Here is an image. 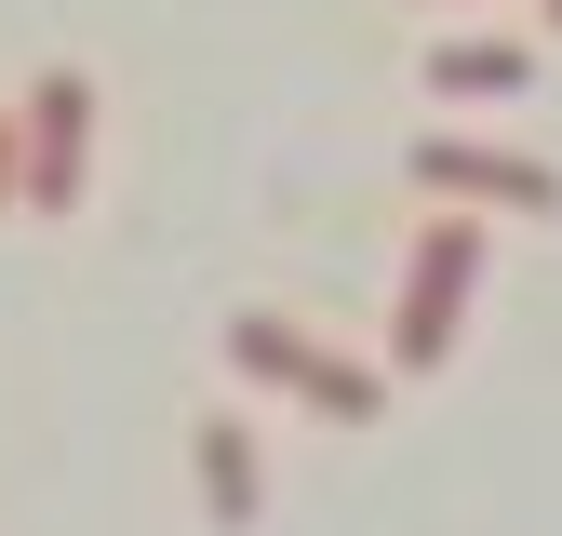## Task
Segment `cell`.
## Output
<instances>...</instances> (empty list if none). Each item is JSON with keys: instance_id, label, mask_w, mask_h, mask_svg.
<instances>
[{"instance_id": "6da1fadb", "label": "cell", "mask_w": 562, "mask_h": 536, "mask_svg": "<svg viewBox=\"0 0 562 536\" xmlns=\"http://www.w3.org/2000/svg\"><path fill=\"white\" fill-rule=\"evenodd\" d=\"M469 282H482V228H469V215H429V228H415V268H402V309H389V362H402V376H442V362H456Z\"/></svg>"}, {"instance_id": "7a4b0ae2", "label": "cell", "mask_w": 562, "mask_h": 536, "mask_svg": "<svg viewBox=\"0 0 562 536\" xmlns=\"http://www.w3.org/2000/svg\"><path fill=\"white\" fill-rule=\"evenodd\" d=\"M228 362H241L255 389H295V402H322L335 429H362V416H375V362H335L322 335H295L281 309H241V322H228Z\"/></svg>"}, {"instance_id": "3957f363", "label": "cell", "mask_w": 562, "mask_h": 536, "mask_svg": "<svg viewBox=\"0 0 562 536\" xmlns=\"http://www.w3.org/2000/svg\"><path fill=\"white\" fill-rule=\"evenodd\" d=\"M14 148H27V215H67L81 175H94V81H81V67H41V81H27Z\"/></svg>"}, {"instance_id": "277c9868", "label": "cell", "mask_w": 562, "mask_h": 536, "mask_svg": "<svg viewBox=\"0 0 562 536\" xmlns=\"http://www.w3.org/2000/svg\"><path fill=\"white\" fill-rule=\"evenodd\" d=\"M415 188L429 201H509V215H562V175L536 148H482V134H415Z\"/></svg>"}, {"instance_id": "5b68a950", "label": "cell", "mask_w": 562, "mask_h": 536, "mask_svg": "<svg viewBox=\"0 0 562 536\" xmlns=\"http://www.w3.org/2000/svg\"><path fill=\"white\" fill-rule=\"evenodd\" d=\"M201 510H215L228 536L268 510V469H255V429L241 416H201Z\"/></svg>"}, {"instance_id": "8992f818", "label": "cell", "mask_w": 562, "mask_h": 536, "mask_svg": "<svg viewBox=\"0 0 562 536\" xmlns=\"http://www.w3.org/2000/svg\"><path fill=\"white\" fill-rule=\"evenodd\" d=\"M522 81H536L522 41H442L429 54V94H522Z\"/></svg>"}, {"instance_id": "52a82bcc", "label": "cell", "mask_w": 562, "mask_h": 536, "mask_svg": "<svg viewBox=\"0 0 562 536\" xmlns=\"http://www.w3.org/2000/svg\"><path fill=\"white\" fill-rule=\"evenodd\" d=\"M27 201V148H14V121H0V215Z\"/></svg>"}, {"instance_id": "ba28073f", "label": "cell", "mask_w": 562, "mask_h": 536, "mask_svg": "<svg viewBox=\"0 0 562 536\" xmlns=\"http://www.w3.org/2000/svg\"><path fill=\"white\" fill-rule=\"evenodd\" d=\"M549 27H562V0H549Z\"/></svg>"}]
</instances>
